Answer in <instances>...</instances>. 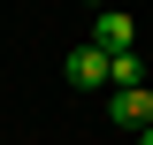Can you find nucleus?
I'll return each mask as SVG.
<instances>
[{
	"label": "nucleus",
	"mask_w": 153,
	"mask_h": 145,
	"mask_svg": "<svg viewBox=\"0 0 153 145\" xmlns=\"http://www.w3.org/2000/svg\"><path fill=\"white\" fill-rule=\"evenodd\" d=\"M84 8H115V0H84Z\"/></svg>",
	"instance_id": "5"
},
{
	"label": "nucleus",
	"mask_w": 153,
	"mask_h": 145,
	"mask_svg": "<svg viewBox=\"0 0 153 145\" xmlns=\"http://www.w3.org/2000/svg\"><path fill=\"white\" fill-rule=\"evenodd\" d=\"M92 46H100V54H130V46H138V23H130V8H100V16H92Z\"/></svg>",
	"instance_id": "1"
},
{
	"label": "nucleus",
	"mask_w": 153,
	"mask_h": 145,
	"mask_svg": "<svg viewBox=\"0 0 153 145\" xmlns=\"http://www.w3.org/2000/svg\"><path fill=\"white\" fill-rule=\"evenodd\" d=\"M61 76H69L76 92H107V54L84 38V46H69V54H61Z\"/></svg>",
	"instance_id": "2"
},
{
	"label": "nucleus",
	"mask_w": 153,
	"mask_h": 145,
	"mask_svg": "<svg viewBox=\"0 0 153 145\" xmlns=\"http://www.w3.org/2000/svg\"><path fill=\"white\" fill-rule=\"evenodd\" d=\"M107 122L138 138V130L153 122V92H146V84H138V92H107Z\"/></svg>",
	"instance_id": "3"
},
{
	"label": "nucleus",
	"mask_w": 153,
	"mask_h": 145,
	"mask_svg": "<svg viewBox=\"0 0 153 145\" xmlns=\"http://www.w3.org/2000/svg\"><path fill=\"white\" fill-rule=\"evenodd\" d=\"M130 145H153V122H146V130H138V138H130Z\"/></svg>",
	"instance_id": "4"
}]
</instances>
